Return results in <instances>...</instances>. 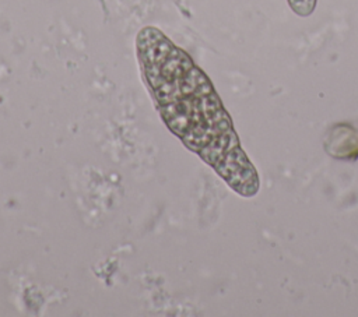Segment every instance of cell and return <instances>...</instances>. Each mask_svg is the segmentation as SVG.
<instances>
[{
  "label": "cell",
  "instance_id": "cell-1",
  "mask_svg": "<svg viewBox=\"0 0 358 317\" xmlns=\"http://www.w3.org/2000/svg\"><path fill=\"white\" fill-rule=\"evenodd\" d=\"M136 53L143 81L164 123L217 172L239 141L210 78L155 27L140 29Z\"/></svg>",
  "mask_w": 358,
  "mask_h": 317
},
{
  "label": "cell",
  "instance_id": "cell-2",
  "mask_svg": "<svg viewBox=\"0 0 358 317\" xmlns=\"http://www.w3.org/2000/svg\"><path fill=\"white\" fill-rule=\"evenodd\" d=\"M317 0H287L291 10L299 17L310 15L316 8Z\"/></svg>",
  "mask_w": 358,
  "mask_h": 317
}]
</instances>
